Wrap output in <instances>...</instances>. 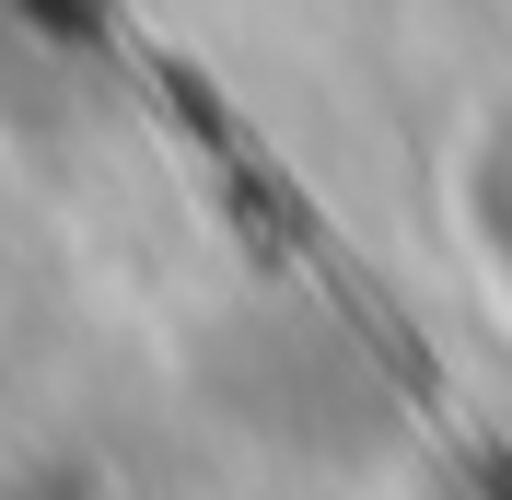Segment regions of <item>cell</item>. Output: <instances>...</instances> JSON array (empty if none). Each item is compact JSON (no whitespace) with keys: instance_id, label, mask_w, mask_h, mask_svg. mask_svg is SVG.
<instances>
[{"instance_id":"cell-1","label":"cell","mask_w":512,"mask_h":500,"mask_svg":"<svg viewBox=\"0 0 512 500\" xmlns=\"http://www.w3.org/2000/svg\"><path fill=\"white\" fill-rule=\"evenodd\" d=\"M466 198H478V245H489V280L512 303V105L478 128V163H466Z\"/></svg>"}]
</instances>
